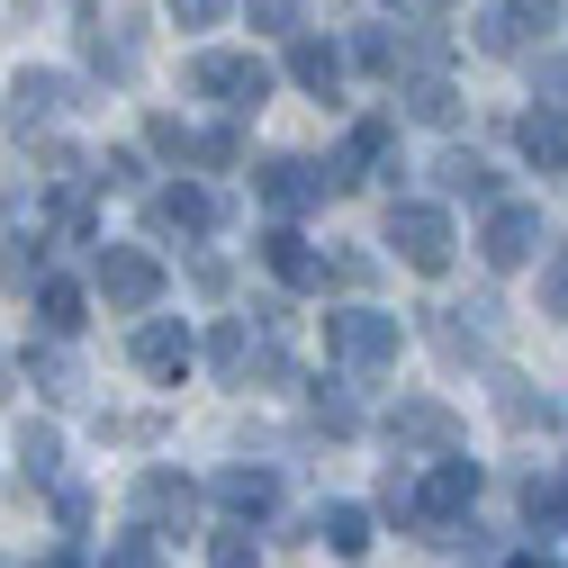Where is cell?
<instances>
[{
	"label": "cell",
	"mask_w": 568,
	"mask_h": 568,
	"mask_svg": "<svg viewBox=\"0 0 568 568\" xmlns=\"http://www.w3.org/2000/svg\"><path fill=\"white\" fill-rule=\"evenodd\" d=\"M145 145H154V154H172V163H190V145H199V135H190L181 118H154V126H145Z\"/></svg>",
	"instance_id": "4dcf8cb0"
},
{
	"label": "cell",
	"mask_w": 568,
	"mask_h": 568,
	"mask_svg": "<svg viewBox=\"0 0 568 568\" xmlns=\"http://www.w3.org/2000/svg\"><path fill=\"white\" fill-rule=\"evenodd\" d=\"M397 10H415V19H434V10H443V0H397Z\"/></svg>",
	"instance_id": "8d00e7d4"
},
{
	"label": "cell",
	"mask_w": 568,
	"mask_h": 568,
	"mask_svg": "<svg viewBox=\"0 0 568 568\" xmlns=\"http://www.w3.org/2000/svg\"><path fill=\"white\" fill-rule=\"evenodd\" d=\"M388 244H397V262L406 271H452V207H434V199H397L388 207Z\"/></svg>",
	"instance_id": "7a4b0ae2"
},
{
	"label": "cell",
	"mask_w": 568,
	"mask_h": 568,
	"mask_svg": "<svg viewBox=\"0 0 568 568\" xmlns=\"http://www.w3.org/2000/svg\"><path fill=\"white\" fill-rule=\"evenodd\" d=\"M515 145H524V163H541V172H568V118H559V109H524Z\"/></svg>",
	"instance_id": "ac0fdd59"
},
{
	"label": "cell",
	"mask_w": 568,
	"mask_h": 568,
	"mask_svg": "<svg viewBox=\"0 0 568 568\" xmlns=\"http://www.w3.org/2000/svg\"><path fill=\"white\" fill-rule=\"evenodd\" d=\"M352 63H362V73H397V37L388 28H362V37H352Z\"/></svg>",
	"instance_id": "83f0119b"
},
{
	"label": "cell",
	"mask_w": 568,
	"mask_h": 568,
	"mask_svg": "<svg viewBox=\"0 0 568 568\" xmlns=\"http://www.w3.org/2000/svg\"><path fill=\"white\" fill-rule=\"evenodd\" d=\"M316 541L343 550V559H362V550H371V506H325V515H316Z\"/></svg>",
	"instance_id": "44dd1931"
},
{
	"label": "cell",
	"mask_w": 568,
	"mask_h": 568,
	"mask_svg": "<svg viewBox=\"0 0 568 568\" xmlns=\"http://www.w3.org/2000/svg\"><path fill=\"white\" fill-rule=\"evenodd\" d=\"M524 515H532V532H568V478H532Z\"/></svg>",
	"instance_id": "603a6c76"
},
{
	"label": "cell",
	"mask_w": 568,
	"mask_h": 568,
	"mask_svg": "<svg viewBox=\"0 0 568 568\" xmlns=\"http://www.w3.org/2000/svg\"><path fill=\"white\" fill-rule=\"evenodd\" d=\"M532 100H541V109H559V118H568V63H541V73H532Z\"/></svg>",
	"instance_id": "e575fe53"
},
{
	"label": "cell",
	"mask_w": 568,
	"mask_h": 568,
	"mask_svg": "<svg viewBox=\"0 0 568 568\" xmlns=\"http://www.w3.org/2000/svg\"><path fill=\"white\" fill-rule=\"evenodd\" d=\"M207 371H217V379H253V371H280V352H271L244 316H226L217 334H207Z\"/></svg>",
	"instance_id": "4fadbf2b"
},
{
	"label": "cell",
	"mask_w": 568,
	"mask_h": 568,
	"mask_svg": "<svg viewBox=\"0 0 568 568\" xmlns=\"http://www.w3.org/2000/svg\"><path fill=\"white\" fill-rule=\"evenodd\" d=\"M515 568H550V559H515Z\"/></svg>",
	"instance_id": "f35d334b"
},
{
	"label": "cell",
	"mask_w": 568,
	"mask_h": 568,
	"mask_svg": "<svg viewBox=\"0 0 568 568\" xmlns=\"http://www.w3.org/2000/svg\"><path fill=\"white\" fill-rule=\"evenodd\" d=\"M541 307H550V316H568V244L541 262Z\"/></svg>",
	"instance_id": "d6a6232c"
},
{
	"label": "cell",
	"mask_w": 568,
	"mask_h": 568,
	"mask_svg": "<svg viewBox=\"0 0 568 568\" xmlns=\"http://www.w3.org/2000/svg\"><path fill=\"white\" fill-rule=\"evenodd\" d=\"M45 568H82V550H54V559H45Z\"/></svg>",
	"instance_id": "74e56055"
},
{
	"label": "cell",
	"mask_w": 568,
	"mask_h": 568,
	"mask_svg": "<svg viewBox=\"0 0 568 568\" xmlns=\"http://www.w3.org/2000/svg\"><path fill=\"white\" fill-rule=\"evenodd\" d=\"M307 406H316V424H325V434H352V424H362V415H352V397H334V388H316Z\"/></svg>",
	"instance_id": "836d02e7"
},
{
	"label": "cell",
	"mask_w": 568,
	"mask_h": 568,
	"mask_svg": "<svg viewBox=\"0 0 568 568\" xmlns=\"http://www.w3.org/2000/svg\"><path fill=\"white\" fill-rule=\"evenodd\" d=\"M217 506H226L235 524H262V515L280 506V478H271V469H226V478H217Z\"/></svg>",
	"instance_id": "e0dca14e"
},
{
	"label": "cell",
	"mask_w": 568,
	"mask_h": 568,
	"mask_svg": "<svg viewBox=\"0 0 568 568\" xmlns=\"http://www.w3.org/2000/svg\"><path fill=\"white\" fill-rule=\"evenodd\" d=\"M154 235H207L217 226V190H199V181H172V190H154Z\"/></svg>",
	"instance_id": "5bb4252c"
},
{
	"label": "cell",
	"mask_w": 568,
	"mask_h": 568,
	"mask_svg": "<svg viewBox=\"0 0 568 568\" xmlns=\"http://www.w3.org/2000/svg\"><path fill=\"white\" fill-rule=\"evenodd\" d=\"M207 568H262V541H253V524H226L217 541H207Z\"/></svg>",
	"instance_id": "d4e9b609"
},
{
	"label": "cell",
	"mask_w": 568,
	"mask_h": 568,
	"mask_svg": "<svg viewBox=\"0 0 568 568\" xmlns=\"http://www.w3.org/2000/svg\"><path fill=\"white\" fill-rule=\"evenodd\" d=\"M388 443H397V460L406 452H460V415L452 406H434V397H406V406H388Z\"/></svg>",
	"instance_id": "ba28073f"
},
{
	"label": "cell",
	"mask_w": 568,
	"mask_h": 568,
	"mask_svg": "<svg viewBox=\"0 0 568 568\" xmlns=\"http://www.w3.org/2000/svg\"><path fill=\"white\" fill-rule=\"evenodd\" d=\"M325 343H334V362H343L352 379L397 371V316H379V307H343V316H325Z\"/></svg>",
	"instance_id": "6da1fadb"
},
{
	"label": "cell",
	"mask_w": 568,
	"mask_h": 568,
	"mask_svg": "<svg viewBox=\"0 0 568 568\" xmlns=\"http://www.w3.org/2000/svg\"><path fill=\"white\" fill-rule=\"evenodd\" d=\"M388 135H397L388 118H362V126H352V135H343V154L325 163V172H334V190H352L362 172H379V163H388Z\"/></svg>",
	"instance_id": "2e32d148"
},
{
	"label": "cell",
	"mask_w": 568,
	"mask_h": 568,
	"mask_svg": "<svg viewBox=\"0 0 568 568\" xmlns=\"http://www.w3.org/2000/svg\"><path fill=\"white\" fill-rule=\"evenodd\" d=\"M559 28V0H487L478 10V45L487 54H532Z\"/></svg>",
	"instance_id": "5b68a950"
},
{
	"label": "cell",
	"mask_w": 568,
	"mask_h": 568,
	"mask_svg": "<svg viewBox=\"0 0 568 568\" xmlns=\"http://www.w3.org/2000/svg\"><path fill=\"white\" fill-rule=\"evenodd\" d=\"M163 10H172L181 28H226V10H235V0H163Z\"/></svg>",
	"instance_id": "1f68e13d"
},
{
	"label": "cell",
	"mask_w": 568,
	"mask_h": 568,
	"mask_svg": "<svg viewBox=\"0 0 568 568\" xmlns=\"http://www.w3.org/2000/svg\"><path fill=\"white\" fill-rule=\"evenodd\" d=\"M100 568H163V550H154V524H135V532H118V541L100 550Z\"/></svg>",
	"instance_id": "cb8c5ba5"
},
{
	"label": "cell",
	"mask_w": 568,
	"mask_h": 568,
	"mask_svg": "<svg viewBox=\"0 0 568 568\" xmlns=\"http://www.w3.org/2000/svg\"><path fill=\"white\" fill-rule=\"evenodd\" d=\"M63 118V82L54 73H19L10 82V135H45Z\"/></svg>",
	"instance_id": "9a60e30c"
},
{
	"label": "cell",
	"mask_w": 568,
	"mask_h": 568,
	"mask_svg": "<svg viewBox=\"0 0 568 568\" xmlns=\"http://www.w3.org/2000/svg\"><path fill=\"white\" fill-rule=\"evenodd\" d=\"M325 190H334V172H325V163H307V154L262 163V199H271V217H298V207H316Z\"/></svg>",
	"instance_id": "9c48e42d"
},
{
	"label": "cell",
	"mask_w": 568,
	"mask_h": 568,
	"mask_svg": "<svg viewBox=\"0 0 568 568\" xmlns=\"http://www.w3.org/2000/svg\"><path fill=\"white\" fill-rule=\"evenodd\" d=\"M126 352H135V371H145V379H181L199 343H190V325H181V316H145Z\"/></svg>",
	"instance_id": "8fae6325"
},
{
	"label": "cell",
	"mask_w": 568,
	"mask_h": 568,
	"mask_svg": "<svg viewBox=\"0 0 568 568\" xmlns=\"http://www.w3.org/2000/svg\"><path fill=\"white\" fill-rule=\"evenodd\" d=\"M244 10H253V28H271V37L298 28V0H244Z\"/></svg>",
	"instance_id": "d590c367"
},
{
	"label": "cell",
	"mask_w": 568,
	"mask_h": 568,
	"mask_svg": "<svg viewBox=\"0 0 568 568\" xmlns=\"http://www.w3.org/2000/svg\"><path fill=\"white\" fill-rule=\"evenodd\" d=\"M506 415H515V424H541V434L559 424V406H550V397H532L524 379H506Z\"/></svg>",
	"instance_id": "f546056e"
},
{
	"label": "cell",
	"mask_w": 568,
	"mask_h": 568,
	"mask_svg": "<svg viewBox=\"0 0 568 568\" xmlns=\"http://www.w3.org/2000/svg\"><path fill=\"white\" fill-rule=\"evenodd\" d=\"M415 487H424V541H452V524L478 506V460H460V452H434Z\"/></svg>",
	"instance_id": "3957f363"
},
{
	"label": "cell",
	"mask_w": 568,
	"mask_h": 568,
	"mask_svg": "<svg viewBox=\"0 0 568 568\" xmlns=\"http://www.w3.org/2000/svg\"><path fill=\"white\" fill-rule=\"evenodd\" d=\"M100 298H109L118 316H145V307L163 298V262L135 253V244H109V253H100Z\"/></svg>",
	"instance_id": "8992f818"
},
{
	"label": "cell",
	"mask_w": 568,
	"mask_h": 568,
	"mask_svg": "<svg viewBox=\"0 0 568 568\" xmlns=\"http://www.w3.org/2000/svg\"><path fill=\"white\" fill-rule=\"evenodd\" d=\"M262 262H271V280H280V290H325V253L290 226V217H280L271 235H262Z\"/></svg>",
	"instance_id": "7c38bea8"
},
{
	"label": "cell",
	"mask_w": 568,
	"mask_h": 568,
	"mask_svg": "<svg viewBox=\"0 0 568 568\" xmlns=\"http://www.w3.org/2000/svg\"><path fill=\"white\" fill-rule=\"evenodd\" d=\"M37 325L45 334H73L82 325V290H73V280H54V271L37 280Z\"/></svg>",
	"instance_id": "7402d4cb"
},
{
	"label": "cell",
	"mask_w": 568,
	"mask_h": 568,
	"mask_svg": "<svg viewBox=\"0 0 568 568\" xmlns=\"http://www.w3.org/2000/svg\"><path fill=\"white\" fill-rule=\"evenodd\" d=\"M190 163H207V172H235V163H244V135H235V126H207L199 145H190Z\"/></svg>",
	"instance_id": "484cf974"
},
{
	"label": "cell",
	"mask_w": 568,
	"mask_h": 568,
	"mask_svg": "<svg viewBox=\"0 0 568 568\" xmlns=\"http://www.w3.org/2000/svg\"><path fill=\"white\" fill-rule=\"evenodd\" d=\"M478 253H487L496 271H524V262L541 253V207L496 199V207H487V226H478Z\"/></svg>",
	"instance_id": "52a82bcc"
},
{
	"label": "cell",
	"mask_w": 568,
	"mask_h": 568,
	"mask_svg": "<svg viewBox=\"0 0 568 568\" xmlns=\"http://www.w3.org/2000/svg\"><path fill=\"white\" fill-rule=\"evenodd\" d=\"M190 91L226 100V109H262V100H271V63H262V54H235V45H207V54L190 63Z\"/></svg>",
	"instance_id": "277c9868"
},
{
	"label": "cell",
	"mask_w": 568,
	"mask_h": 568,
	"mask_svg": "<svg viewBox=\"0 0 568 568\" xmlns=\"http://www.w3.org/2000/svg\"><path fill=\"white\" fill-rule=\"evenodd\" d=\"M199 515V487L181 478V469H145L135 478V524H154V532H181Z\"/></svg>",
	"instance_id": "30bf717a"
},
{
	"label": "cell",
	"mask_w": 568,
	"mask_h": 568,
	"mask_svg": "<svg viewBox=\"0 0 568 568\" xmlns=\"http://www.w3.org/2000/svg\"><path fill=\"white\" fill-rule=\"evenodd\" d=\"M290 82H298V91H316V100H334V91H343V54H334V45H316V37H298V45H290Z\"/></svg>",
	"instance_id": "d6986e66"
},
{
	"label": "cell",
	"mask_w": 568,
	"mask_h": 568,
	"mask_svg": "<svg viewBox=\"0 0 568 568\" xmlns=\"http://www.w3.org/2000/svg\"><path fill=\"white\" fill-rule=\"evenodd\" d=\"M434 172H443V190H452V199H487V163H478V154H443Z\"/></svg>",
	"instance_id": "4316f807"
},
{
	"label": "cell",
	"mask_w": 568,
	"mask_h": 568,
	"mask_svg": "<svg viewBox=\"0 0 568 568\" xmlns=\"http://www.w3.org/2000/svg\"><path fill=\"white\" fill-rule=\"evenodd\" d=\"M406 118H415V126H452V118H460L452 73H415V82H406Z\"/></svg>",
	"instance_id": "ffe728a7"
},
{
	"label": "cell",
	"mask_w": 568,
	"mask_h": 568,
	"mask_svg": "<svg viewBox=\"0 0 568 568\" xmlns=\"http://www.w3.org/2000/svg\"><path fill=\"white\" fill-rule=\"evenodd\" d=\"M19 460H28V478H54V460H63V443L45 434V424H28V434H19Z\"/></svg>",
	"instance_id": "f1b7e54d"
}]
</instances>
